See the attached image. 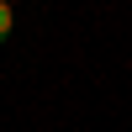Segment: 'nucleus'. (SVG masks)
Here are the masks:
<instances>
[{
    "mask_svg": "<svg viewBox=\"0 0 132 132\" xmlns=\"http://www.w3.org/2000/svg\"><path fill=\"white\" fill-rule=\"evenodd\" d=\"M11 27H16V11H11V0H0V42L11 37Z\"/></svg>",
    "mask_w": 132,
    "mask_h": 132,
    "instance_id": "nucleus-1",
    "label": "nucleus"
}]
</instances>
